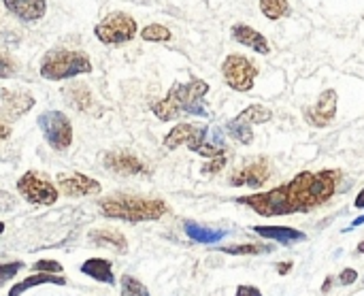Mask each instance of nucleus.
<instances>
[{
	"mask_svg": "<svg viewBox=\"0 0 364 296\" xmlns=\"http://www.w3.org/2000/svg\"><path fill=\"white\" fill-rule=\"evenodd\" d=\"M339 171H320L298 173L294 180L286 186L273 188L269 192H256L239 196V204L251 207L256 214L264 218L273 216H290V214H307L316 209L318 204H324L337 190Z\"/></svg>",
	"mask_w": 364,
	"mask_h": 296,
	"instance_id": "1",
	"label": "nucleus"
},
{
	"mask_svg": "<svg viewBox=\"0 0 364 296\" xmlns=\"http://www.w3.org/2000/svg\"><path fill=\"white\" fill-rule=\"evenodd\" d=\"M209 92V83L203 79H192L190 83H175L166 98L152 105L154 115L160 122H171L181 113L205 117L207 109L203 105V98Z\"/></svg>",
	"mask_w": 364,
	"mask_h": 296,
	"instance_id": "2",
	"label": "nucleus"
},
{
	"mask_svg": "<svg viewBox=\"0 0 364 296\" xmlns=\"http://www.w3.org/2000/svg\"><path fill=\"white\" fill-rule=\"evenodd\" d=\"M98 207L104 218L122 220L128 224L154 222L169 211L166 202L160 198H143V196H130V194H109L98 200Z\"/></svg>",
	"mask_w": 364,
	"mask_h": 296,
	"instance_id": "3",
	"label": "nucleus"
},
{
	"mask_svg": "<svg viewBox=\"0 0 364 296\" xmlns=\"http://www.w3.org/2000/svg\"><path fill=\"white\" fill-rule=\"evenodd\" d=\"M41 77L47 81H64L77 75L92 73V60L88 53L73 49H53L47 51L41 60Z\"/></svg>",
	"mask_w": 364,
	"mask_h": 296,
	"instance_id": "4",
	"label": "nucleus"
},
{
	"mask_svg": "<svg viewBox=\"0 0 364 296\" xmlns=\"http://www.w3.org/2000/svg\"><path fill=\"white\" fill-rule=\"evenodd\" d=\"M136 31L138 26L132 15L124 11H113L94 28V35L104 45H122L132 41L136 37Z\"/></svg>",
	"mask_w": 364,
	"mask_h": 296,
	"instance_id": "5",
	"label": "nucleus"
},
{
	"mask_svg": "<svg viewBox=\"0 0 364 296\" xmlns=\"http://www.w3.org/2000/svg\"><path fill=\"white\" fill-rule=\"evenodd\" d=\"M17 192L30 202V204H41L49 207L58 200L60 190L51 184V180L39 171H28L17 180Z\"/></svg>",
	"mask_w": 364,
	"mask_h": 296,
	"instance_id": "6",
	"label": "nucleus"
},
{
	"mask_svg": "<svg viewBox=\"0 0 364 296\" xmlns=\"http://www.w3.org/2000/svg\"><path fill=\"white\" fill-rule=\"evenodd\" d=\"M39 128L45 141L53 147L55 152H64L73 143V126L69 117L62 111H45L39 115Z\"/></svg>",
	"mask_w": 364,
	"mask_h": 296,
	"instance_id": "7",
	"label": "nucleus"
},
{
	"mask_svg": "<svg viewBox=\"0 0 364 296\" xmlns=\"http://www.w3.org/2000/svg\"><path fill=\"white\" fill-rule=\"evenodd\" d=\"M221 75H224V81H226L233 90L249 92L258 77V67L251 60H247L245 55L230 53L226 55V60L221 62Z\"/></svg>",
	"mask_w": 364,
	"mask_h": 296,
	"instance_id": "8",
	"label": "nucleus"
},
{
	"mask_svg": "<svg viewBox=\"0 0 364 296\" xmlns=\"http://www.w3.org/2000/svg\"><path fill=\"white\" fill-rule=\"evenodd\" d=\"M58 190L64 196H92L100 192V184L83 173H62L58 175Z\"/></svg>",
	"mask_w": 364,
	"mask_h": 296,
	"instance_id": "9",
	"label": "nucleus"
},
{
	"mask_svg": "<svg viewBox=\"0 0 364 296\" xmlns=\"http://www.w3.org/2000/svg\"><path fill=\"white\" fill-rule=\"evenodd\" d=\"M337 101H339V96L334 90L322 92L318 103L311 109H307V113H304L307 122H309L311 126H320V128L328 126L334 120V115H337Z\"/></svg>",
	"mask_w": 364,
	"mask_h": 296,
	"instance_id": "10",
	"label": "nucleus"
},
{
	"mask_svg": "<svg viewBox=\"0 0 364 296\" xmlns=\"http://www.w3.org/2000/svg\"><path fill=\"white\" fill-rule=\"evenodd\" d=\"M102 164L107 171L118 173V175H138L147 173V166L141 162V158L130 154V152H109L102 158Z\"/></svg>",
	"mask_w": 364,
	"mask_h": 296,
	"instance_id": "11",
	"label": "nucleus"
},
{
	"mask_svg": "<svg viewBox=\"0 0 364 296\" xmlns=\"http://www.w3.org/2000/svg\"><path fill=\"white\" fill-rule=\"evenodd\" d=\"M9 13L21 21H39L47 13V0H3Z\"/></svg>",
	"mask_w": 364,
	"mask_h": 296,
	"instance_id": "12",
	"label": "nucleus"
},
{
	"mask_svg": "<svg viewBox=\"0 0 364 296\" xmlns=\"http://www.w3.org/2000/svg\"><path fill=\"white\" fill-rule=\"evenodd\" d=\"M269 164L264 160H256L247 164L245 168L237 171L230 177V184L233 186H247V188H260L264 186V182L269 180Z\"/></svg>",
	"mask_w": 364,
	"mask_h": 296,
	"instance_id": "13",
	"label": "nucleus"
},
{
	"mask_svg": "<svg viewBox=\"0 0 364 296\" xmlns=\"http://www.w3.org/2000/svg\"><path fill=\"white\" fill-rule=\"evenodd\" d=\"M233 39L249 49H254L256 53H271V45L264 35H260L256 28H251L247 24H235L233 26Z\"/></svg>",
	"mask_w": 364,
	"mask_h": 296,
	"instance_id": "14",
	"label": "nucleus"
},
{
	"mask_svg": "<svg viewBox=\"0 0 364 296\" xmlns=\"http://www.w3.org/2000/svg\"><path fill=\"white\" fill-rule=\"evenodd\" d=\"M0 98H3L5 111L11 120H17L35 107V98L21 90H0Z\"/></svg>",
	"mask_w": 364,
	"mask_h": 296,
	"instance_id": "15",
	"label": "nucleus"
},
{
	"mask_svg": "<svg viewBox=\"0 0 364 296\" xmlns=\"http://www.w3.org/2000/svg\"><path fill=\"white\" fill-rule=\"evenodd\" d=\"M90 241L94 245H102V247H111V250H116L120 254H126L128 252V241H126V236L116 230V228H96L90 232Z\"/></svg>",
	"mask_w": 364,
	"mask_h": 296,
	"instance_id": "16",
	"label": "nucleus"
},
{
	"mask_svg": "<svg viewBox=\"0 0 364 296\" xmlns=\"http://www.w3.org/2000/svg\"><path fill=\"white\" fill-rule=\"evenodd\" d=\"M256 234L264 236V239H271V241H279V243H294V241H304L307 234L300 232V230H294V228H288V226H254L251 228Z\"/></svg>",
	"mask_w": 364,
	"mask_h": 296,
	"instance_id": "17",
	"label": "nucleus"
},
{
	"mask_svg": "<svg viewBox=\"0 0 364 296\" xmlns=\"http://www.w3.org/2000/svg\"><path fill=\"white\" fill-rule=\"evenodd\" d=\"M81 273L88 275L100 284H109L113 286L116 284V275H113V269H111V262L104 260V258H90L81 264Z\"/></svg>",
	"mask_w": 364,
	"mask_h": 296,
	"instance_id": "18",
	"label": "nucleus"
},
{
	"mask_svg": "<svg viewBox=\"0 0 364 296\" xmlns=\"http://www.w3.org/2000/svg\"><path fill=\"white\" fill-rule=\"evenodd\" d=\"M66 101L77 109V111H92L94 109V96L86 83H73L64 90Z\"/></svg>",
	"mask_w": 364,
	"mask_h": 296,
	"instance_id": "19",
	"label": "nucleus"
},
{
	"mask_svg": "<svg viewBox=\"0 0 364 296\" xmlns=\"http://www.w3.org/2000/svg\"><path fill=\"white\" fill-rule=\"evenodd\" d=\"M183 230H185V234L190 236L192 241H196V243H205V245L217 243V241H221L224 236L228 234V230H213V228H205V226L194 224V222H185Z\"/></svg>",
	"mask_w": 364,
	"mask_h": 296,
	"instance_id": "20",
	"label": "nucleus"
},
{
	"mask_svg": "<svg viewBox=\"0 0 364 296\" xmlns=\"http://www.w3.org/2000/svg\"><path fill=\"white\" fill-rule=\"evenodd\" d=\"M41 284H55V286H64L66 279L60 277V273H39V275H30V277H26L24 281L15 284L9 292V296H21L26 290H30L35 286H41Z\"/></svg>",
	"mask_w": 364,
	"mask_h": 296,
	"instance_id": "21",
	"label": "nucleus"
},
{
	"mask_svg": "<svg viewBox=\"0 0 364 296\" xmlns=\"http://www.w3.org/2000/svg\"><path fill=\"white\" fill-rule=\"evenodd\" d=\"M194 132H196V126H192V124H177L169 134L164 137V147H166V150H177V147H181V145H188L190 139L194 137Z\"/></svg>",
	"mask_w": 364,
	"mask_h": 296,
	"instance_id": "22",
	"label": "nucleus"
},
{
	"mask_svg": "<svg viewBox=\"0 0 364 296\" xmlns=\"http://www.w3.org/2000/svg\"><path fill=\"white\" fill-rule=\"evenodd\" d=\"M273 117V111L264 105H249L247 109H243L239 115H237V120L239 122H245V124H264L269 122Z\"/></svg>",
	"mask_w": 364,
	"mask_h": 296,
	"instance_id": "23",
	"label": "nucleus"
},
{
	"mask_svg": "<svg viewBox=\"0 0 364 296\" xmlns=\"http://www.w3.org/2000/svg\"><path fill=\"white\" fill-rule=\"evenodd\" d=\"M260 11L266 19L277 21L290 15V3L288 0H260Z\"/></svg>",
	"mask_w": 364,
	"mask_h": 296,
	"instance_id": "24",
	"label": "nucleus"
},
{
	"mask_svg": "<svg viewBox=\"0 0 364 296\" xmlns=\"http://www.w3.org/2000/svg\"><path fill=\"white\" fill-rule=\"evenodd\" d=\"M171 37H173L171 31L162 24H149L141 31V39L147 43H166V41H171Z\"/></svg>",
	"mask_w": 364,
	"mask_h": 296,
	"instance_id": "25",
	"label": "nucleus"
},
{
	"mask_svg": "<svg viewBox=\"0 0 364 296\" xmlns=\"http://www.w3.org/2000/svg\"><path fill=\"white\" fill-rule=\"evenodd\" d=\"M226 130H228V134H230L233 139H237V141L243 143V145H249L251 141H254V132H251V126L245 124V122H239L237 117H235L233 122H228Z\"/></svg>",
	"mask_w": 364,
	"mask_h": 296,
	"instance_id": "26",
	"label": "nucleus"
},
{
	"mask_svg": "<svg viewBox=\"0 0 364 296\" xmlns=\"http://www.w3.org/2000/svg\"><path fill=\"white\" fill-rule=\"evenodd\" d=\"M273 247L269 245H224L219 247L221 254H230V256H258V254H264V252H271Z\"/></svg>",
	"mask_w": 364,
	"mask_h": 296,
	"instance_id": "27",
	"label": "nucleus"
},
{
	"mask_svg": "<svg viewBox=\"0 0 364 296\" xmlns=\"http://www.w3.org/2000/svg\"><path fill=\"white\" fill-rule=\"evenodd\" d=\"M122 296H152L149 290L130 275L122 277Z\"/></svg>",
	"mask_w": 364,
	"mask_h": 296,
	"instance_id": "28",
	"label": "nucleus"
},
{
	"mask_svg": "<svg viewBox=\"0 0 364 296\" xmlns=\"http://www.w3.org/2000/svg\"><path fill=\"white\" fill-rule=\"evenodd\" d=\"M24 269V262L17 260V262H5V264H0V288H3L7 281H11L19 271Z\"/></svg>",
	"mask_w": 364,
	"mask_h": 296,
	"instance_id": "29",
	"label": "nucleus"
},
{
	"mask_svg": "<svg viewBox=\"0 0 364 296\" xmlns=\"http://www.w3.org/2000/svg\"><path fill=\"white\" fill-rule=\"evenodd\" d=\"M17 73V62L5 51H0V79H9Z\"/></svg>",
	"mask_w": 364,
	"mask_h": 296,
	"instance_id": "30",
	"label": "nucleus"
},
{
	"mask_svg": "<svg viewBox=\"0 0 364 296\" xmlns=\"http://www.w3.org/2000/svg\"><path fill=\"white\" fill-rule=\"evenodd\" d=\"M37 273H62V264L55 260H39L35 264Z\"/></svg>",
	"mask_w": 364,
	"mask_h": 296,
	"instance_id": "31",
	"label": "nucleus"
},
{
	"mask_svg": "<svg viewBox=\"0 0 364 296\" xmlns=\"http://www.w3.org/2000/svg\"><path fill=\"white\" fill-rule=\"evenodd\" d=\"M196 154H201V156H205V158H215V156H221V154H226V152H224V147L205 141V143L199 147V150H196Z\"/></svg>",
	"mask_w": 364,
	"mask_h": 296,
	"instance_id": "32",
	"label": "nucleus"
},
{
	"mask_svg": "<svg viewBox=\"0 0 364 296\" xmlns=\"http://www.w3.org/2000/svg\"><path fill=\"white\" fill-rule=\"evenodd\" d=\"M226 160H228V158H226V154H221V156L211 158V162L203 166V173H209V175H211V173H219L224 166H226Z\"/></svg>",
	"mask_w": 364,
	"mask_h": 296,
	"instance_id": "33",
	"label": "nucleus"
},
{
	"mask_svg": "<svg viewBox=\"0 0 364 296\" xmlns=\"http://www.w3.org/2000/svg\"><path fill=\"white\" fill-rule=\"evenodd\" d=\"M13 207H15V196L0 190V211H11Z\"/></svg>",
	"mask_w": 364,
	"mask_h": 296,
	"instance_id": "34",
	"label": "nucleus"
},
{
	"mask_svg": "<svg viewBox=\"0 0 364 296\" xmlns=\"http://www.w3.org/2000/svg\"><path fill=\"white\" fill-rule=\"evenodd\" d=\"M237 296H262V292L256 286H239Z\"/></svg>",
	"mask_w": 364,
	"mask_h": 296,
	"instance_id": "35",
	"label": "nucleus"
},
{
	"mask_svg": "<svg viewBox=\"0 0 364 296\" xmlns=\"http://www.w3.org/2000/svg\"><path fill=\"white\" fill-rule=\"evenodd\" d=\"M358 279V273L354 271V269H345L343 273H341V277H339V284L341 286H349V284H354Z\"/></svg>",
	"mask_w": 364,
	"mask_h": 296,
	"instance_id": "36",
	"label": "nucleus"
},
{
	"mask_svg": "<svg viewBox=\"0 0 364 296\" xmlns=\"http://www.w3.org/2000/svg\"><path fill=\"white\" fill-rule=\"evenodd\" d=\"M11 137V126L7 122H0V141H5Z\"/></svg>",
	"mask_w": 364,
	"mask_h": 296,
	"instance_id": "37",
	"label": "nucleus"
},
{
	"mask_svg": "<svg viewBox=\"0 0 364 296\" xmlns=\"http://www.w3.org/2000/svg\"><path fill=\"white\" fill-rule=\"evenodd\" d=\"M354 207H356V209H364V190H360V194L356 196Z\"/></svg>",
	"mask_w": 364,
	"mask_h": 296,
	"instance_id": "38",
	"label": "nucleus"
},
{
	"mask_svg": "<svg viewBox=\"0 0 364 296\" xmlns=\"http://www.w3.org/2000/svg\"><path fill=\"white\" fill-rule=\"evenodd\" d=\"M292 269V262H284V264H277V271H279V275H286L288 271Z\"/></svg>",
	"mask_w": 364,
	"mask_h": 296,
	"instance_id": "39",
	"label": "nucleus"
},
{
	"mask_svg": "<svg viewBox=\"0 0 364 296\" xmlns=\"http://www.w3.org/2000/svg\"><path fill=\"white\" fill-rule=\"evenodd\" d=\"M362 224H364V214H362L360 218H356V220H354V222L349 224V228H345L343 232H349V230H354V228H358V226H362Z\"/></svg>",
	"mask_w": 364,
	"mask_h": 296,
	"instance_id": "40",
	"label": "nucleus"
},
{
	"mask_svg": "<svg viewBox=\"0 0 364 296\" xmlns=\"http://www.w3.org/2000/svg\"><path fill=\"white\" fill-rule=\"evenodd\" d=\"M358 252H360V254H364V241H362V243L358 245Z\"/></svg>",
	"mask_w": 364,
	"mask_h": 296,
	"instance_id": "41",
	"label": "nucleus"
},
{
	"mask_svg": "<svg viewBox=\"0 0 364 296\" xmlns=\"http://www.w3.org/2000/svg\"><path fill=\"white\" fill-rule=\"evenodd\" d=\"M3 232H5V224H3V222H0V234H3Z\"/></svg>",
	"mask_w": 364,
	"mask_h": 296,
	"instance_id": "42",
	"label": "nucleus"
}]
</instances>
